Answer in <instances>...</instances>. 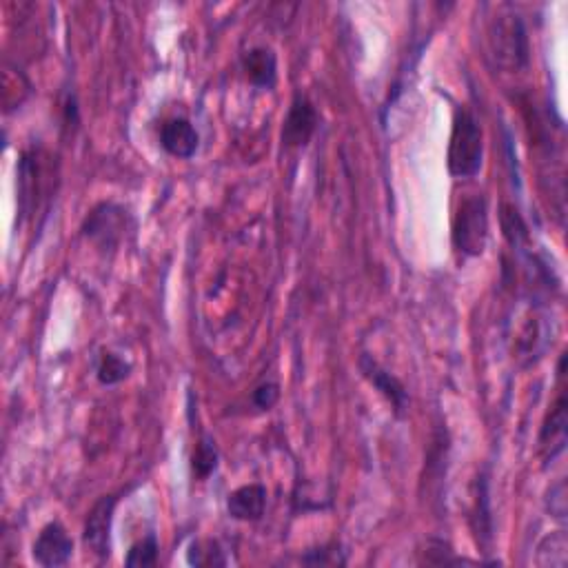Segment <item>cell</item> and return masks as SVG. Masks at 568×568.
Segmentation results:
<instances>
[{
  "label": "cell",
  "instance_id": "cell-20",
  "mask_svg": "<svg viewBox=\"0 0 568 568\" xmlns=\"http://www.w3.org/2000/svg\"><path fill=\"white\" fill-rule=\"evenodd\" d=\"M216 466H218V449L209 438H205L198 444V449L194 453V471L200 480H205L216 471Z\"/></svg>",
  "mask_w": 568,
  "mask_h": 568
},
{
  "label": "cell",
  "instance_id": "cell-9",
  "mask_svg": "<svg viewBox=\"0 0 568 568\" xmlns=\"http://www.w3.org/2000/svg\"><path fill=\"white\" fill-rule=\"evenodd\" d=\"M566 395L560 393V398L553 404L551 413L546 415L542 433H540V453L544 462H555V458L566 449V424H568V413H566Z\"/></svg>",
  "mask_w": 568,
  "mask_h": 568
},
{
  "label": "cell",
  "instance_id": "cell-8",
  "mask_svg": "<svg viewBox=\"0 0 568 568\" xmlns=\"http://www.w3.org/2000/svg\"><path fill=\"white\" fill-rule=\"evenodd\" d=\"M34 562L45 568L65 566L74 555V540L65 531L63 524L49 522L34 542Z\"/></svg>",
  "mask_w": 568,
  "mask_h": 568
},
{
  "label": "cell",
  "instance_id": "cell-18",
  "mask_svg": "<svg viewBox=\"0 0 568 568\" xmlns=\"http://www.w3.org/2000/svg\"><path fill=\"white\" fill-rule=\"evenodd\" d=\"M158 540L156 535H147L142 537L140 542H136L131 546V551L127 555L125 564L131 568H147V566H156L158 564Z\"/></svg>",
  "mask_w": 568,
  "mask_h": 568
},
{
  "label": "cell",
  "instance_id": "cell-4",
  "mask_svg": "<svg viewBox=\"0 0 568 568\" xmlns=\"http://www.w3.org/2000/svg\"><path fill=\"white\" fill-rule=\"evenodd\" d=\"M125 229L127 211L114 205V202H103V205H98L87 216L83 225V236L91 242H96L100 249H116L118 242L123 240Z\"/></svg>",
  "mask_w": 568,
  "mask_h": 568
},
{
  "label": "cell",
  "instance_id": "cell-12",
  "mask_svg": "<svg viewBox=\"0 0 568 568\" xmlns=\"http://www.w3.org/2000/svg\"><path fill=\"white\" fill-rule=\"evenodd\" d=\"M267 509V489L262 484L240 486L227 497V511L238 522H258Z\"/></svg>",
  "mask_w": 568,
  "mask_h": 568
},
{
  "label": "cell",
  "instance_id": "cell-17",
  "mask_svg": "<svg viewBox=\"0 0 568 568\" xmlns=\"http://www.w3.org/2000/svg\"><path fill=\"white\" fill-rule=\"evenodd\" d=\"M129 373H131V364L120 358V355L111 353V351L103 353V358H100L98 369H96L98 382L105 384V387H111V384H118V382L127 380Z\"/></svg>",
  "mask_w": 568,
  "mask_h": 568
},
{
  "label": "cell",
  "instance_id": "cell-16",
  "mask_svg": "<svg viewBox=\"0 0 568 568\" xmlns=\"http://www.w3.org/2000/svg\"><path fill=\"white\" fill-rule=\"evenodd\" d=\"M566 562H568L566 531H557V533H551L549 537H544L540 549H537V564L564 568Z\"/></svg>",
  "mask_w": 568,
  "mask_h": 568
},
{
  "label": "cell",
  "instance_id": "cell-2",
  "mask_svg": "<svg viewBox=\"0 0 568 568\" xmlns=\"http://www.w3.org/2000/svg\"><path fill=\"white\" fill-rule=\"evenodd\" d=\"M484 162V136L482 127L469 109L460 107L453 116L449 154H446V165H449L451 176L455 178H473L480 174Z\"/></svg>",
  "mask_w": 568,
  "mask_h": 568
},
{
  "label": "cell",
  "instance_id": "cell-14",
  "mask_svg": "<svg viewBox=\"0 0 568 568\" xmlns=\"http://www.w3.org/2000/svg\"><path fill=\"white\" fill-rule=\"evenodd\" d=\"M475 506H473V531L478 537L480 546H489L493 542V515H491V497H489V480L480 475L475 482Z\"/></svg>",
  "mask_w": 568,
  "mask_h": 568
},
{
  "label": "cell",
  "instance_id": "cell-10",
  "mask_svg": "<svg viewBox=\"0 0 568 568\" xmlns=\"http://www.w3.org/2000/svg\"><path fill=\"white\" fill-rule=\"evenodd\" d=\"M360 371L364 378H367L375 389H378L384 398L391 402V407L395 409V415L402 418L404 411H407L409 404V395L404 391L402 382L398 378H393L389 371H384L378 362H375L371 355L364 353L360 358Z\"/></svg>",
  "mask_w": 568,
  "mask_h": 568
},
{
  "label": "cell",
  "instance_id": "cell-1",
  "mask_svg": "<svg viewBox=\"0 0 568 568\" xmlns=\"http://www.w3.org/2000/svg\"><path fill=\"white\" fill-rule=\"evenodd\" d=\"M489 47L497 67L506 71H522L529 67V36L520 14L502 7L489 23Z\"/></svg>",
  "mask_w": 568,
  "mask_h": 568
},
{
  "label": "cell",
  "instance_id": "cell-21",
  "mask_svg": "<svg viewBox=\"0 0 568 568\" xmlns=\"http://www.w3.org/2000/svg\"><path fill=\"white\" fill-rule=\"evenodd\" d=\"M251 400L260 411H269V409L276 407L278 400H280V387L276 382H262L260 387L253 391Z\"/></svg>",
  "mask_w": 568,
  "mask_h": 568
},
{
  "label": "cell",
  "instance_id": "cell-13",
  "mask_svg": "<svg viewBox=\"0 0 568 568\" xmlns=\"http://www.w3.org/2000/svg\"><path fill=\"white\" fill-rule=\"evenodd\" d=\"M242 69L251 85L260 89H271L278 80V60L276 54L267 47H253L242 56Z\"/></svg>",
  "mask_w": 568,
  "mask_h": 568
},
{
  "label": "cell",
  "instance_id": "cell-15",
  "mask_svg": "<svg viewBox=\"0 0 568 568\" xmlns=\"http://www.w3.org/2000/svg\"><path fill=\"white\" fill-rule=\"evenodd\" d=\"M500 222H502V233L509 245L513 247V251H526L531 242V231L529 225H526L522 213L517 211L509 202H504L500 207Z\"/></svg>",
  "mask_w": 568,
  "mask_h": 568
},
{
  "label": "cell",
  "instance_id": "cell-22",
  "mask_svg": "<svg viewBox=\"0 0 568 568\" xmlns=\"http://www.w3.org/2000/svg\"><path fill=\"white\" fill-rule=\"evenodd\" d=\"M549 509H551V515L557 517V520H564V517H566V484H564V480L557 482L551 489Z\"/></svg>",
  "mask_w": 568,
  "mask_h": 568
},
{
  "label": "cell",
  "instance_id": "cell-5",
  "mask_svg": "<svg viewBox=\"0 0 568 568\" xmlns=\"http://www.w3.org/2000/svg\"><path fill=\"white\" fill-rule=\"evenodd\" d=\"M45 167L43 154L36 149H29L20 158L18 165V205L23 216H32L38 209L40 194L45 191Z\"/></svg>",
  "mask_w": 568,
  "mask_h": 568
},
{
  "label": "cell",
  "instance_id": "cell-23",
  "mask_svg": "<svg viewBox=\"0 0 568 568\" xmlns=\"http://www.w3.org/2000/svg\"><path fill=\"white\" fill-rule=\"evenodd\" d=\"M329 549H316V551H311L309 555H304L302 557V562L304 564H313V566H327V564H344V562H340L338 557H329Z\"/></svg>",
  "mask_w": 568,
  "mask_h": 568
},
{
  "label": "cell",
  "instance_id": "cell-19",
  "mask_svg": "<svg viewBox=\"0 0 568 568\" xmlns=\"http://www.w3.org/2000/svg\"><path fill=\"white\" fill-rule=\"evenodd\" d=\"M189 564L194 566H225L227 557L222 555L218 542H194L189 549Z\"/></svg>",
  "mask_w": 568,
  "mask_h": 568
},
{
  "label": "cell",
  "instance_id": "cell-11",
  "mask_svg": "<svg viewBox=\"0 0 568 568\" xmlns=\"http://www.w3.org/2000/svg\"><path fill=\"white\" fill-rule=\"evenodd\" d=\"M160 145L174 158H191L198 151L200 136L187 118L167 120L160 129Z\"/></svg>",
  "mask_w": 568,
  "mask_h": 568
},
{
  "label": "cell",
  "instance_id": "cell-3",
  "mask_svg": "<svg viewBox=\"0 0 568 568\" xmlns=\"http://www.w3.org/2000/svg\"><path fill=\"white\" fill-rule=\"evenodd\" d=\"M489 242V205L480 194L466 196L453 218V245L466 258H480Z\"/></svg>",
  "mask_w": 568,
  "mask_h": 568
},
{
  "label": "cell",
  "instance_id": "cell-7",
  "mask_svg": "<svg viewBox=\"0 0 568 568\" xmlns=\"http://www.w3.org/2000/svg\"><path fill=\"white\" fill-rule=\"evenodd\" d=\"M118 497L105 495L94 504L85 522V542L98 557L111 555V526H114Z\"/></svg>",
  "mask_w": 568,
  "mask_h": 568
},
{
  "label": "cell",
  "instance_id": "cell-6",
  "mask_svg": "<svg viewBox=\"0 0 568 568\" xmlns=\"http://www.w3.org/2000/svg\"><path fill=\"white\" fill-rule=\"evenodd\" d=\"M318 123H320V116H318L316 107H313V103L307 96L298 94L296 98H293L287 118H284L282 142L293 149L309 145V140L313 138V134H316Z\"/></svg>",
  "mask_w": 568,
  "mask_h": 568
}]
</instances>
